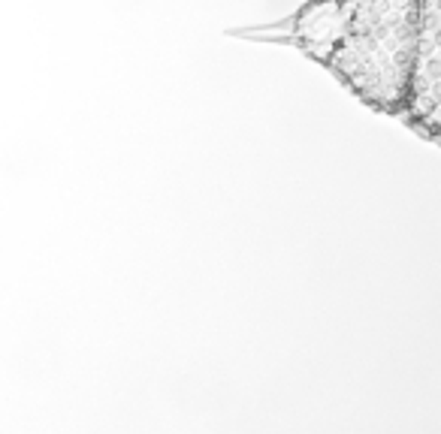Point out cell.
Masks as SVG:
<instances>
[{"mask_svg": "<svg viewBox=\"0 0 441 434\" xmlns=\"http://www.w3.org/2000/svg\"><path fill=\"white\" fill-rule=\"evenodd\" d=\"M233 36L294 48L360 103L441 145V0H308Z\"/></svg>", "mask_w": 441, "mask_h": 434, "instance_id": "cell-1", "label": "cell"}]
</instances>
